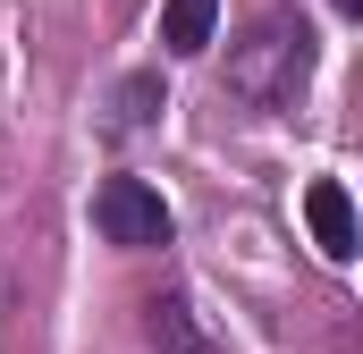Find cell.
<instances>
[{
	"mask_svg": "<svg viewBox=\"0 0 363 354\" xmlns=\"http://www.w3.org/2000/svg\"><path fill=\"white\" fill-rule=\"evenodd\" d=\"M304 85H313V25L296 8H254L228 51V93L254 110H287Z\"/></svg>",
	"mask_w": 363,
	"mask_h": 354,
	"instance_id": "1",
	"label": "cell"
},
{
	"mask_svg": "<svg viewBox=\"0 0 363 354\" xmlns=\"http://www.w3.org/2000/svg\"><path fill=\"white\" fill-rule=\"evenodd\" d=\"M93 228H101L110 245H127V253H152V245L178 236L169 202H161L144 177H101V194H93Z\"/></svg>",
	"mask_w": 363,
	"mask_h": 354,
	"instance_id": "2",
	"label": "cell"
},
{
	"mask_svg": "<svg viewBox=\"0 0 363 354\" xmlns=\"http://www.w3.org/2000/svg\"><path fill=\"white\" fill-rule=\"evenodd\" d=\"M144 338H152V354H228L203 329V312L186 304V287H161V295L144 304Z\"/></svg>",
	"mask_w": 363,
	"mask_h": 354,
	"instance_id": "3",
	"label": "cell"
},
{
	"mask_svg": "<svg viewBox=\"0 0 363 354\" xmlns=\"http://www.w3.org/2000/svg\"><path fill=\"white\" fill-rule=\"evenodd\" d=\"M304 219H313V245L330 253V262H355V202H347V185L338 177H313L304 185Z\"/></svg>",
	"mask_w": 363,
	"mask_h": 354,
	"instance_id": "4",
	"label": "cell"
},
{
	"mask_svg": "<svg viewBox=\"0 0 363 354\" xmlns=\"http://www.w3.org/2000/svg\"><path fill=\"white\" fill-rule=\"evenodd\" d=\"M211 25H220V0H169L161 8V42L194 59V51H211Z\"/></svg>",
	"mask_w": 363,
	"mask_h": 354,
	"instance_id": "5",
	"label": "cell"
},
{
	"mask_svg": "<svg viewBox=\"0 0 363 354\" xmlns=\"http://www.w3.org/2000/svg\"><path fill=\"white\" fill-rule=\"evenodd\" d=\"M161 110H169V93H161V76H152V68L118 85V127H152Z\"/></svg>",
	"mask_w": 363,
	"mask_h": 354,
	"instance_id": "6",
	"label": "cell"
},
{
	"mask_svg": "<svg viewBox=\"0 0 363 354\" xmlns=\"http://www.w3.org/2000/svg\"><path fill=\"white\" fill-rule=\"evenodd\" d=\"M330 8H338V17H363V0H330Z\"/></svg>",
	"mask_w": 363,
	"mask_h": 354,
	"instance_id": "7",
	"label": "cell"
}]
</instances>
